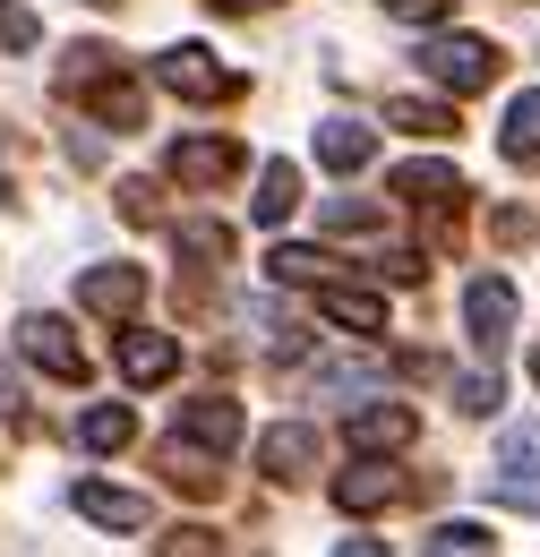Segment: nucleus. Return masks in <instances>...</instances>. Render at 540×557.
<instances>
[{"mask_svg": "<svg viewBox=\"0 0 540 557\" xmlns=\"http://www.w3.org/2000/svg\"><path fill=\"white\" fill-rule=\"evenodd\" d=\"M420 70L438 77L446 95H480L498 77V44L489 35H438V44H420Z\"/></svg>", "mask_w": 540, "mask_h": 557, "instance_id": "1", "label": "nucleus"}, {"mask_svg": "<svg viewBox=\"0 0 540 557\" xmlns=\"http://www.w3.org/2000/svg\"><path fill=\"white\" fill-rule=\"evenodd\" d=\"M17 351H26V360H35L44 377H61V386L95 377V351L77 344V326H69V318H44V309H35L26 326H17Z\"/></svg>", "mask_w": 540, "mask_h": 557, "instance_id": "2", "label": "nucleus"}, {"mask_svg": "<svg viewBox=\"0 0 540 557\" xmlns=\"http://www.w3.org/2000/svg\"><path fill=\"white\" fill-rule=\"evenodd\" d=\"M155 86H172L181 103H223V95H241V77L223 70L206 44H172V52L155 61Z\"/></svg>", "mask_w": 540, "mask_h": 557, "instance_id": "3", "label": "nucleus"}, {"mask_svg": "<svg viewBox=\"0 0 540 557\" xmlns=\"http://www.w3.org/2000/svg\"><path fill=\"white\" fill-rule=\"evenodd\" d=\"M172 181L181 189H223L232 172H241V138H172Z\"/></svg>", "mask_w": 540, "mask_h": 557, "instance_id": "4", "label": "nucleus"}, {"mask_svg": "<svg viewBox=\"0 0 540 557\" xmlns=\"http://www.w3.org/2000/svg\"><path fill=\"white\" fill-rule=\"evenodd\" d=\"M464 326H472L480 351H498L506 335H515V283H506V275H480L472 292H464Z\"/></svg>", "mask_w": 540, "mask_h": 557, "instance_id": "5", "label": "nucleus"}, {"mask_svg": "<svg viewBox=\"0 0 540 557\" xmlns=\"http://www.w3.org/2000/svg\"><path fill=\"white\" fill-rule=\"evenodd\" d=\"M172 437H189L206 455H232V446H241V404H232V395H198V404H181Z\"/></svg>", "mask_w": 540, "mask_h": 557, "instance_id": "6", "label": "nucleus"}, {"mask_svg": "<svg viewBox=\"0 0 540 557\" xmlns=\"http://www.w3.org/2000/svg\"><path fill=\"white\" fill-rule=\"evenodd\" d=\"M489 488L506 497V506H540V429H515L506 446H498V472Z\"/></svg>", "mask_w": 540, "mask_h": 557, "instance_id": "7", "label": "nucleus"}, {"mask_svg": "<svg viewBox=\"0 0 540 557\" xmlns=\"http://www.w3.org/2000/svg\"><path fill=\"white\" fill-rule=\"evenodd\" d=\"M181 369V335H155V326H130L121 335V377L130 386H163Z\"/></svg>", "mask_w": 540, "mask_h": 557, "instance_id": "8", "label": "nucleus"}, {"mask_svg": "<svg viewBox=\"0 0 540 557\" xmlns=\"http://www.w3.org/2000/svg\"><path fill=\"white\" fill-rule=\"evenodd\" d=\"M77 515L103 523V532H146V523H155V506L130 497V488H112V481H77Z\"/></svg>", "mask_w": 540, "mask_h": 557, "instance_id": "9", "label": "nucleus"}, {"mask_svg": "<svg viewBox=\"0 0 540 557\" xmlns=\"http://www.w3.org/2000/svg\"><path fill=\"white\" fill-rule=\"evenodd\" d=\"M77 300H86L95 318H137V300H146V275H137V267H86Z\"/></svg>", "mask_w": 540, "mask_h": 557, "instance_id": "10", "label": "nucleus"}, {"mask_svg": "<svg viewBox=\"0 0 540 557\" xmlns=\"http://www.w3.org/2000/svg\"><path fill=\"white\" fill-rule=\"evenodd\" d=\"M386 189H395L404 207H464V172H455V163H404Z\"/></svg>", "mask_w": 540, "mask_h": 557, "instance_id": "11", "label": "nucleus"}, {"mask_svg": "<svg viewBox=\"0 0 540 557\" xmlns=\"http://www.w3.org/2000/svg\"><path fill=\"white\" fill-rule=\"evenodd\" d=\"M369 154H378V129H369V121H352V112L318 121V163H327V172H360Z\"/></svg>", "mask_w": 540, "mask_h": 557, "instance_id": "12", "label": "nucleus"}, {"mask_svg": "<svg viewBox=\"0 0 540 557\" xmlns=\"http://www.w3.org/2000/svg\"><path fill=\"white\" fill-rule=\"evenodd\" d=\"M412 429H420V420H412L404 404H360V412H352V446H360V455H395V446H412Z\"/></svg>", "mask_w": 540, "mask_h": 557, "instance_id": "13", "label": "nucleus"}, {"mask_svg": "<svg viewBox=\"0 0 540 557\" xmlns=\"http://www.w3.org/2000/svg\"><path fill=\"white\" fill-rule=\"evenodd\" d=\"M404 497V481L386 472V463H352V472H335V506L343 515H378V506H395Z\"/></svg>", "mask_w": 540, "mask_h": 557, "instance_id": "14", "label": "nucleus"}, {"mask_svg": "<svg viewBox=\"0 0 540 557\" xmlns=\"http://www.w3.org/2000/svg\"><path fill=\"white\" fill-rule=\"evenodd\" d=\"M258 463H267L274 481H300V472L318 463V429H300V420H283V429H267V437H258Z\"/></svg>", "mask_w": 540, "mask_h": 557, "instance_id": "15", "label": "nucleus"}, {"mask_svg": "<svg viewBox=\"0 0 540 557\" xmlns=\"http://www.w3.org/2000/svg\"><path fill=\"white\" fill-rule=\"evenodd\" d=\"M318 318H335V326H352V335H386V300H378V292L318 283Z\"/></svg>", "mask_w": 540, "mask_h": 557, "instance_id": "16", "label": "nucleus"}, {"mask_svg": "<svg viewBox=\"0 0 540 557\" xmlns=\"http://www.w3.org/2000/svg\"><path fill=\"white\" fill-rule=\"evenodd\" d=\"M386 121L412 138H455V103H429V95H386Z\"/></svg>", "mask_w": 540, "mask_h": 557, "instance_id": "17", "label": "nucleus"}, {"mask_svg": "<svg viewBox=\"0 0 540 557\" xmlns=\"http://www.w3.org/2000/svg\"><path fill=\"white\" fill-rule=\"evenodd\" d=\"M498 146H506V163H540V86L506 103V129H498Z\"/></svg>", "mask_w": 540, "mask_h": 557, "instance_id": "18", "label": "nucleus"}, {"mask_svg": "<svg viewBox=\"0 0 540 557\" xmlns=\"http://www.w3.org/2000/svg\"><path fill=\"white\" fill-rule=\"evenodd\" d=\"M292 207H300V172H292V163H267V172H258V198H249V214H258V223H283Z\"/></svg>", "mask_w": 540, "mask_h": 557, "instance_id": "19", "label": "nucleus"}, {"mask_svg": "<svg viewBox=\"0 0 540 557\" xmlns=\"http://www.w3.org/2000/svg\"><path fill=\"white\" fill-rule=\"evenodd\" d=\"M318 395H386V360H343V369H318Z\"/></svg>", "mask_w": 540, "mask_h": 557, "instance_id": "20", "label": "nucleus"}, {"mask_svg": "<svg viewBox=\"0 0 540 557\" xmlns=\"http://www.w3.org/2000/svg\"><path fill=\"white\" fill-rule=\"evenodd\" d=\"M130 437H137L130 404H95V412H86V446H95V455H121Z\"/></svg>", "mask_w": 540, "mask_h": 557, "instance_id": "21", "label": "nucleus"}, {"mask_svg": "<svg viewBox=\"0 0 540 557\" xmlns=\"http://www.w3.org/2000/svg\"><path fill=\"white\" fill-rule=\"evenodd\" d=\"M181 258L223 267V258H232V232H223V223H181Z\"/></svg>", "mask_w": 540, "mask_h": 557, "instance_id": "22", "label": "nucleus"}, {"mask_svg": "<svg viewBox=\"0 0 540 557\" xmlns=\"http://www.w3.org/2000/svg\"><path fill=\"white\" fill-rule=\"evenodd\" d=\"M267 267H274V283H327L335 258H327V249H274Z\"/></svg>", "mask_w": 540, "mask_h": 557, "instance_id": "23", "label": "nucleus"}, {"mask_svg": "<svg viewBox=\"0 0 540 557\" xmlns=\"http://www.w3.org/2000/svg\"><path fill=\"white\" fill-rule=\"evenodd\" d=\"M455 412H498V377H489V369H464V377H455Z\"/></svg>", "mask_w": 540, "mask_h": 557, "instance_id": "24", "label": "nucleus"}, {"mask_svg": "<svg viewBox=\"0 0 540 557\" xmlns=\"http://www.w3.org/2000/svg\"><path fill=\"white\" fill-rule=\"evenodd\" d=\"M480 541H489L480 523H438V532H429V549H438V557H472Z\"/></svg>", "mask_w": 540, "mask_h": 557, "instance_id": "25", "label": "nucleus"}, {"mask_svg": "<svg viewBox=\"0 0 540 557\" xmlns=\"http://www.w3.org/2000/svg\"><path fill=\"white\" fill-rule=\"evenodd\" d=\"M121 214H130V223H155V181H121Z\"/></svg>", "mask_w": 540, "mask_h": 557, "instance_id": "26", "label": "nucleus"}, {"mask_svg": "<svg viewBox=\"0 0 540 557\" xmlns=\"http://www.w3.org/2000/svg\"><path fill=\"white\" fill-rule=\"evenodd\" d=\"M446 9H455V0H395V17H404V26H438Z\"/></svg>", "mask_w": 540, "mask_h": 557, "instance_id": "27", "label": "nucleus"}, {"mask_svg": "<svg viewBox=\"0 0 540 557\" xmlns=\"http://www.w3.org/2000/svg\"><path fill=\"white\" fill-rule=\"evenodd\" d=\"M335 557H386V541H335Z\"/></svg>", "mask_w": 540, "mask_h": 557, "instance_id": "28", "label": "nucleus"}, {"mask_svg": "<svg viewBox=\"0 0 540 557\" xmlns=\"http://www.w3.org/2000/svg\"><path fill=\"white\" fill-rule=\"evenodd\" d=\"M532 386H540V344H532Z\"/></svg>", "mask_w": 540, "mask_h": 557, "instance_id": "29", "label": "nucleus"}, {"mask_svg": "<svg viewBox=\"0 0 540 557\" xmlns=\"http://www.w3.org/2000/svg\"><path fill=\"white\" fill-rule=\"evenodd\" d=\"M95 9H103V0H95Z\"/></svg>", "mask_w": 540, "mask_h": 557, "instance_id": "30", "label": "nucleus"}]
</instances>
